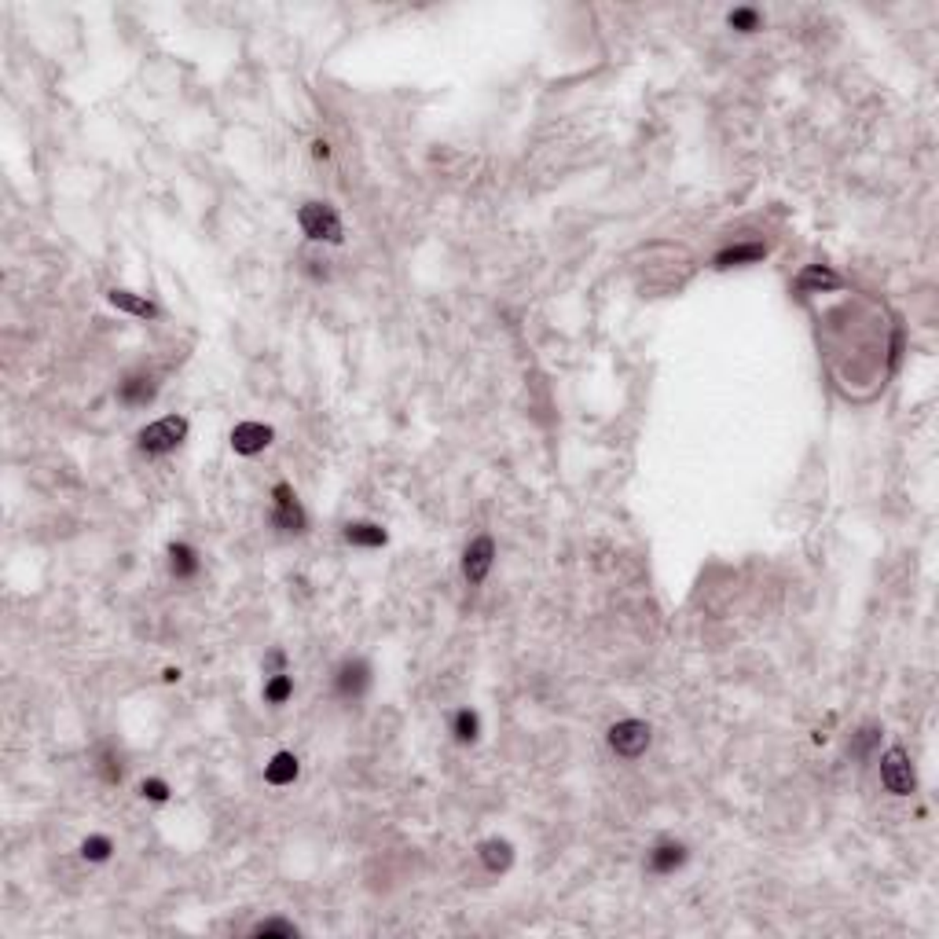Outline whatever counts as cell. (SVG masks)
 <instances>
[{"instance_id":"1","label":"cell","mask_w":939,"mask_h":939,"mask_svg":"<svg viewBox=\"0 0 939 939\" xmlns=\"http://www.w3.org/2000/svg\"><path fill=\"white\" fill-rule=\"evenodd\" d=\"M188 418L184 415H166L158 422H150V426H143L136 433V448L143 451V456L150 459H158V456H169V451H176L180 444L188 441Z\"/></svg>"},{"instance_id":"2","label":"cell","mask_w":939,"mask_h":939,"mask_svg":"<svg viewBox=\"0 0 939 939\" xmlns=\"http://www.w3.org/2000/svg\"><path fill=\"white\" fill-rule=\"evenodd\" d=\"M297 224L312 242H342L345 239L342 217H338V209L330 202H305L297 209Z\"/></svg>"},{"instance_id":"3","label":"cell","mask_w":939,"mask_h":939,"mask_svg":"<svg viewBox=\"0 0 939 939\" xmlns=\"http://www.w3.org/2000/svg\"><path fill=\"white\" fill-rule=\"evenodd\" d=\"M268 522H271V529H279L283 536H301L309 529V514H305V506L297 503V496H294V489L287 481H279L276 489H271V514H268Z\"/></svg>"},{"instance_id":"4","label":"cell","mask_w":939,"mask_h":939,"mask_svg":"<svg viewBox=\"0 0 939 939\" xmlns=\"http://www.w3.org/2000/svg\"><path fill=\"white\" fill-rule=\"evenodd\" d=\"M371 660L368 657H345L338 660V668H335V698L345 701V705H356L363 693L371 690Z\"/></svg>"},{"instance_id":"5","label":"cell","mask_w":939,"mask_h":939,"mask_svg":"<svg viewBox=\"0 0 939 939\" xmlns=\"http://www.w3.org/2000/svg\"><path fill=\"white\" fill-rule=\"evenodd\" d=\"M605 741H610V749L620 756V760H639V756L650 749V741H653V731H650V723H643V719H620V723L610 726Z\"/></svg>"},{"instance_id":"6","label":"cell","mask_w":939,"mask_h":939,"mask_svg":"<svg viewBox=\"0 0 939 939\" xmlns=\"http://www.w3.org/2000/svg\"><path fill=\"white\" fill-rule=\"evenodd\" d=\"M881 781L892 797H911L918 789V774H914V760L911 752L892 745L885 756H881Z\"/></svg>"},{"instance_id":"7","label":"cell","mask_w":939,"mask_h":939,"mask_svg":"<svg viewBox=\"0 0 939 939\" xmlns=\"http://www.w3.org/2000/svg\"><path fill=\"white\" fill-rule=\"evenodd\" d=\"M492 562H496V539L492 536H477L470 539V547L463 551V577L470 587L484 584L492 572Z\"/></svg>"},{"instance_id":"8","label":"cell","mask_w":939,"mask_h":939,"mask_svg":"<svg viewBox=\"0 0 939 939\" xmlns=\"http://www.w3.org/2000/svg\"><path fill=\"white\" fill-rule=\"evenodd\" d=\"M117 401L125 404V408H147L150 401L158 397V382L155 375H147V371H129L125 378L117 382Z\"/></svg>"},{"instance_id":"9","label":"cell","mask_w":939,"mask_h":939,"mask_svg":"<svg viewBox=\"0 0 939 939\" xmlns=\"http://www.w3.org/2000/svg\"><path fill=\"white\" fill-rule=\"evenodd\" d=\"M686 859H690V852H686V844H683V840H657V844L650 847L646 866H650V873H660V877H664V873L683 870Z\"/></svg>"},{"instance_id":"10","label":"cell","mask_w":939,"mask_h":939,"mask_svg":"<svg viewBox=\"0 0 939 939\" xmlns=\"http://www.w3.org/2000/svg\"><path fill=\"white\" fill-rule=\"evenodd\" d=\"M271 426H264V422H239V426L231 430V448L239 451V456H257V451H264L271 444Z\"/></svg>"},{"instance_id":"11","label":"cell","mask_w":939,"mask_h":939,"mask_svg":"<svg viewBox=\"0 0 939 939\" xmlns=\"http://www.w3.org/2000/svg\"><path fill=\"white\" fill-rule=\"evenodd\" d=\"M477 859L489 873H506L510 862H514V844L503 840V837H489L477 844Z\"/></svg>"},{"instance_id":"12","label":"cell","mask_w":939,"mask_h":939,"mask_svg":"<svg viewBox=\"0 0 939 939\" xmlns=\"http://www.w3.org/2000/svg\"><path fill=\"white\" fill-rule=\"evenodd\" d=\"M767 257V242H734L716 254V268H741V264H760Z\"/></svg>"},{"instance_id":"13","label":"cell","mask_w":939,"mask_h":939,"mask_svg":"<svg viewBox=\"0 0 939 939\" xmlns=\"http://www.w3.org/2000/svg\"><path fill=\"white\" fill-rule=\"evenodd\" d=\"M169 572L176 580H195L202 572V558H198V551L191 547V543H184V539L169 543Z\"/></svg>"},{"instance_id":"14","label":"cell","mask_w":939,"mask_h":939,"mask_svg":"<svg viewBox=\"0 0 939 939\" xmlns=\"http://www.w3.org/2000/svg\"><path fill=\"white\" fill-rule=\"evenodd\" d=\"M297 774H301V764H297V756L287 752V749L276 752V756H271V760L264 764V781H268V785H279V789H283V785H294Z\"/></svg>"},{"instance_id":"15","label":"cell","mask_w":939,"mask_h":939,"mask_svg":"<svg viewBox=\"0 0 939 939\" xmlns=\"http://www.w3.org/2000/svg\"><path fill=\"white\" fill-rule=\"evenodd\" d=\"M840 287V276L833 268L826 264H811L800 271V279H797V290L800 294H822V290H837Z\"/></svg>"},{"instance_id":"16","label":"cell","mask_w":939,"mask_h":939,"mask_svg":"<svg viewBox=\"0 0 939 939\" xmlns=\"http://www.w3.org/2000/svg\"><path fill=\"white\" fill-rule=\"evenodd\" d=\"M342 536H345V543H352V547H385V539H389V532L375 522H349Z\"/></svg>"},{"instance_id":"17","label":"cell","mask_w":939,"mask_h":939,"mask_svg":"<svg viewBox=\"0 0 939 939\" xmlns=\"http://www.w3.org/2000/svg\"><path fill=\"white\" fill-rule=\"evenodd\" d=\"M107 301H110L114 309L129 312V316H140V320H155V316H158V305H155V301H147V297H140V294H129V290H110Z\"/></svg>"},{"instance_id":"18","label":"cell","mask_w":939,"mask_h":939,"mask_svg":"<svg viewBox=\"0 0 939 939\" xmlns=\"http://www.w3.org/2000/svg\"><path fill=\"white\" fill-rule=\"evenodd\" d=\"M96 771L107 785H121V778H125V764H121V756L110 749V745H100L96 749Z\"/></svg>"},{"instance_id":"19","label":"cell","mask_w":939,"mask_h":939,"mask_svg":"<svg viewBox=\"0 0 939 939\" xmlns=\"http://www.w3.org/2000/svg\"><path fill=\"white\" fill-rule=\"evenodd\" d=\"M451 734H456L459 745H474L481 738V716L474 708H459L456 719H451Z\"/></svg>"},{"instance_id":"20","label":"cell","mask_w":939,"mask_h":939,"mask_svg":"<svg viewBox=\"0 0 939 939\" xmlns=\"http://www.w3.org/2000/svg\"><path fill=\"white\" fill-rule=\"evenodd\" d=\"M114 855V840L107 833H88L81 840V859L85 862H107Z\"/></svg>"},{"instance_id":"21","label":"cell","mask_w":939,"mask_h":939,"mask_svg":"<svg viewBox=\"0 0 939 939\" xmlns=\"http://www.w3.org/2000/svg\"><path fill=\"white\" fill-rule=\"evenodd\" d=\"M294 698V676H287V672H279V676H268L264 679V701L268 705H287Z\"/></svg>"},{"instance_id":"22","label":"cell","mask_w":939,"mask_h":939,"mask_svg":"<svg viewBox=\"0 0 939 939\" xmlns=\"http://www.w3.org/2000/svg\"><path fill=\"white\" fill-rule=\"evenodd\" d=\"M726 26L738 29V34H756V29H764V12L760 8H734V12H726Z\"/></svg>"},{"instance_id":"23","label":"cell","mask_w":939,"mask_h":939,"mask_svg":"<svg viewBox=\"0 0 939 939\" xmlns=\"http://www.w3.org/2000/svg\"><path fill=\"white\" fill-rule=\"evenodd\" d=\"M877 741H881V726H877V723H866L862 731L852 738V752H855V756H870V752L877 749Z\"/></svg>"},{"instance_id":"24","label":"cell","mask_w":939,"mask_h":939,"mask_svg":"<svg viewBox=\"0 0 939 939\" xmlns=\"http://www.w3.org/2000/svg\"><path fill=\"white\" fill-rule=\"evenodd\" d=\"M250 935H287V939H294L297 935V925L294 921H283V918H268V921H257L250 928Z\"/></svg>"},{"instance_id":"25","label":"cell","mask_w":939,"mask_h":939,"mask_svg":"<svg viewBox=\"0 0 939 939\" xmlns=\"http://www.w3.org/2000/svg\"><path fill=\"white\" fill-rule=\"evenodd\" d=\"M169 793H173V789H169V785H166L162 778H143V781H140V797L150 800V804H166Z\"/></svg>"},{"instance_id":"26","label":"cell","mask_w":939,"mask_h":939,"mask_svg":"<svg viewBox=\"0 0 939 939\" xmlns=\"http://www.w3.org/2000/svg\"><path fill=\"white\" fill-rule=\"evenodd\" d=\"M264 672H268V676L287 672V653H283V650H271V653L264 657Z\"/></svg>"},{"instance_id":"27","label":"cell","mask_w":939,"mask_h":939,"mask_svg":"<svg viewBox=\"0 0 939 939\" xmlns=\"http://www.w3.org/2000/svg\"><path fill=\"white\" fill-rule=\"evenodd\" d=\"M899 352H903V330H895V342H892V360H888L892 368H895V363H899Z\"/></svg>"},{"instance_id":"28","label":"cell","mask_w":939,"mask_h":939,"mask_svg":"<svg viewBox=\"0 0 939 939\" xmlns=\"http://www.w3.org/2000/svg\"><path fill=\"white\" fill-rule=\"evenodd\" d=\"M312 155H316V158H330V143H327V140H316V143H312Z\"/></svg>"},{"instance_id":"29","label":"cell","mask_w":939,"mask_h":939,"mask_svg":"<svg viewBox=\"0 0 939 939\" xmlns=\"http://www.w3.org/2000/svg\"><path fill=\"white\" fill-rule=\"evenodd\" d=\"M162 679H166V683H176V679H180V668H166Z\"/></svg>"}]
</instances>
